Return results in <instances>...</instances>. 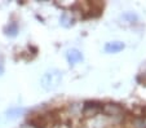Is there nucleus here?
Listing matches in <instances>:
<instances>
[{
	"label": "nucleus",
	"mask_w": 146,
	"mask_h": 128,
	"mask_svg": "<svg viewBox=\"0 0 146 128\" xmlns=\"http://www.w3.org/2000/svg\"><path fill=\"white\" fill-rule=\"evenodd\" d=\"M17 32H18V27H17L16 23H11V25L5 29V34L9 36H16Z\"/></svg>",
	"instance_id": "0eeeda50"
},
{
	"label": "nucleus",
	"mask_w": 146,
	"mask_h": 128,
	"mask_svg": "<svg viewBox=\"0 0 146 128\" xmlns=\"http://www.w3.org/2000/svg\"><path fill=\"white\" fill-rule=\"evenodd\" d=\"M62 82V72L57 69H50L45 71L41 76V87L45 91H53Z\"/></svg>",
	"instance_id": "f257e3e1"
},
{
	"label": "nucleus",
	"mask_w": 146,
	"mask_h": 128,
	"mask_svg": "<svg viewBox=\"0 0 146 128\" xmlns=\"http://www.w3.org/2000/svg\"><path fill=\"white\" fill-rule=\"evenodd\" d=\"M4 70H5V67H4V57L0 56V76L4 74Z\"/></svg>",
	"instance_id": "9d476101"
},
{
	"label": "nucleus",
	"mask_w": 146,
	"mask_h": 128,
	"mask_svg": "<svg viewBox=\"0 0 146 128\" xmlns=\"http://www.w3.org/2000/svg\"><path fill=\"white\" fill-rule=\"evenodd\" d=\"M30 123L34 125L35 128H45L48 125V120L47 118L43 114H36L34 118H31Z\"/></svg>",
	"instance_id": "20e7f679"
},
{
	"label": "nucleus",
	"mask_w": 146,
	"mask_h": 128,
	"mask_svg": "<svg viewBox=\"0 0 146 128\" xmlns=\"http://www.w3.org/2000/svg\"><path fill=\"white\" fill-rule=\"evenodd\" d=\"M60 21H61V25L64 26V27H71V26L75 23V20L72 18V17H70L67 13L62 14L61 18H60Z\"/></svg>",
	"instance_id": "39448f33"
},
{
	"label": "nucleus",
	"mask_w": 146,
	"mask_h": 128,
	"mask_svg": "<svg viewBox=\"0 0 146 128\" xmlns=\"http://www.w3.org/2000/svg\"><path fill=\"white\" fill-rule=\"evenodd\" d=\"M125 44L123 42H110L106 43L105 45V52L106 53H118L124 49Z\"/></svg>",
	"instance_id": "7ed1b4c3"
},
{
	"label": "nucleus",
	"mask_w": 146,
	"mask_h": 128,
	"mask_svg": "<svg viewBox=\"0 0 146 128\" xmlns=\"http://www.w3.org/2000/svg\"><path fill=\"white\" fill-rule=\"evenodd\" d=\"M124 18H129V22H132V21L137 20V16L133 13H127V14H124Z\"/></svg>",
	"instance_id": "9b49d317"
},
{
	"label": "nucleus",
	"mask_w": 146,
	"mask_h": 128,
	"mask_svg": "<svg viewBox=\"0 0 146 128\" xmlns=\"http://www.w3.org/2000/svg\"><path fill=\"white\" fill-rule=\"evenodd\" d=\"M135 127L136 128H146V119L141 118V119L135 120Z\"/></svg>",
	"instance_id": "1a4fd4ad"
},
{
	"label": "nucleus",
	"mask_w": 146,
	"mask_h": 128,
	"mask_svg": "<svg viewBox=\"0 0 146 128\" xmlns=\"http://www.w3.org/2000/svg\"><path fill=\"white\" fill-rule=\"evenodd\" d=\"M23 113H25V109L14 107V109H9L8 111H7V115H8V118H11V119H14V118L19 117V115L23 114Z\"/></svg>",
	"instance_id": "423d86ee"
},
{
	"label": "nucleus",
	"mask_w": 146,
	"mask_h": 128,
	"mask_svg": "<svg viewBox=\"0 0 146 128\" xmlns=\"http://www.w3.org/2000/svg\"><path fill=\"white\" fill-rule=\"evenodd\" d=\"M67 61H69L70 65H75L79 61H83V53L80 50L75 49V48H71V49L67 50Z\"/></svg>",
	"instance_id": "f03ea898"
},
{
	"label": "nucleus",
	"mask_w": 146,
	"mask_h": 128,
	"mask_svg": "<svg viewBox=\"0 0 146 128\" xmlns=\"http://www.w3.org/2000/svg\"><path fill=\"white\" fill-rule=\"evenodd\" d=\"M105 111L108 113V114L113 115V114H118L119 111H120V107H118L116 105H108L105 107Z\"/></svg>",
	"instance_id": "6e6552de"
}]
</instances>
